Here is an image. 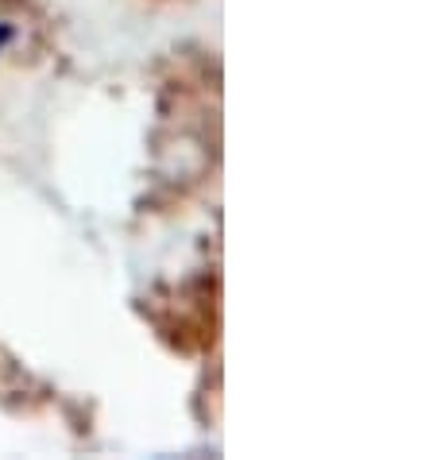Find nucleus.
<instances>
[{
  "mask_svg": "<svg viewBox=\"0 0 433 460\" xmlns=\"http://www.w3.org/2000/svg\"><path fill=\"white\" fill-rule=\"evenodd\" d=\"M8 35H12L8 28H0V43H8Z\"/></svg>",
  "mask_w": 433,
  "mask_h": 460,
  "instance_id": "obj_1",
  "label": "nucleus"
}]
</instances>
